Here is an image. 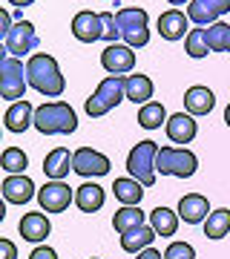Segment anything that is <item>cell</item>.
Segmentation results:
<instances>
[{
	"instance_id": "1",
	"label": "cell",
	"mask_w": 230,
	"mask_h": 259,
	"mask_svg": "<svg viewBox=\"0 0 230 259\" xmlns=\"http://www.w3.org/2000/svg\"><path fill=\"white\" fill-rule=\"evenodd\" d=\"M26 81L35 93L46 95V98H58L66 90V78L61 75V66L46 52H35L26 61Z\"/></svg>"
},
{
	"instance_id": "2",
	"label": "cell",
	"mask_w": 230,
	"mask_h": 259,
	"mask_svg": "<svg viewBox=\"0 0 230 259\" xmlns=\"http://www.w3.org/2000/svg\"><path fill=\"white\" fill-rule=\"evenodd\" d=\"M35 130L43 136H69L78 130V115L66 101H49L35 110Z\"/></svg>"
},
{
	"instance_id": "3",
	"label": "cell",
	"mask_w": 230,
	"mask_h": 259,
	"mask_svg": "<svg viewBox=\"0 0 230 259\" xmlns=\"http://www.w3.org/2000/svg\"><path fill=\"white\" fill-rule=\"evenodd\" d=\"M124 98H127V75H107L98 83V90L86 98L83 110H86L89 118H101L110 110H115Z\"/></svg>"
},
{
	"instance_id": "4",
	"label": "cell",
	"mask_w": 230,
	"mask_h": 259,
	"mask_svg": "<svg viewBox=\"0 0 230 259\" xmlns=\"http://www.w3.org/2000/svg\"><path fill=\"white\" fill-rule=\"evenodd\" d=\"M158 150H161V147H158L156 141H138L135 147L129 150V156H127V173L132 179H138L144 187L156 185V176H158V170H156Z\"/></svg>"
},
{
	"instance_id": "5",
	"label": "cell",
	"mask_w": 230,
	"mask_h": 259,
	"mask_svg": "<svg viewBox=\"0 0 230 259\" xmlns=\"http://www.w3.org/2000/svg\"><path fill=\"white\" fill-rule=\"evenodd\" d=\"M118 18V29H121V37L124 44L132 49H141L150 44V15L138 6H127V9H118L115 12Z\"/></svg>"
},
{
	"instance_id": "6",
	"label": "cell",
	"mask_w": 230,
	"mask_h": 259,
	"mask_svg": "<svg viewBox=\"0 0 230 259\" xmlns=\"http://www.w3.org/2000/svg\"><path fill=\"white\" fill-rule=\"evenodd\" d=\"M156 170L161 176L190 179L199 170V158H196L193 150H187V147H161L156 158Z\"/></svg>"
},
{
	"instance_id": "7",
	"label": "cell",
	"mask_w": 230,
	"mask_h": 259,
	"mask_svg": "<svg viewBox=\"0 0 230 259\" xmlns=\"http://www.w3.org/2000/svg\"><path fill=\"white\" fill-rule=\"evenodd\" d=\"M26 66L20 64V58L3 55L0 58V95L6 101H23L26 98Z\"/></svg>"
},
{
	"instance_id": "8",
	"label": "cell",
	"mask_w": 230,
	"mask_h": 259,
	"mask_svg": "<svg viewBox=\"0 0 230 259\" xmlns=\"http://www.w3.org/2000/svg\"><path fill=\"white\" fill-rule=\"evenodd\" d=\"M40 47V37H37L35 26L29 23V20H18L15 26H12V32L6 37H3V49H6V55L12 58H23L29 55L32 58V52Z\"/></svg>"
},
{
	"instance_id": "9",
	"label": "cell",
	"mask_w": 230,
	"mask_h": 259,
	"mask_svg": "<svg viewBox=\"0 0 230 259\" xmlns=\"http://www.w3.org/2000/svg\"><path fill=\"white\" fill-rule=\"evenodd\" d=\"M37 202H40V207L46 213H64L75 202V190L66 182H46L37 190Z\"/></svg>"
},
{
	"instance_id": "10",
	"label": "cell",
	"mask_w": 230,
	"mask_h": 259,
	"mask_svg": "<svg viewBox=\"0 0 230 259\" xmlns=\"http://www.w3.org/2000/svg\"><path fill=\"white\" fill-rule=\"evenodd\" d=\"M110 167L112 161L104 153H98V150H92V147H81V150H75V158H72V170L78 173V176L83 179H98V176H107L110 173Z\"/></svg>"
},
{
	"instance_id": "11",
	"label": "cell",
	"mask_w": 230,
	"mask_h": 259,
	"mask_svg": "<svg viewBox=\"0 0 230 259\" xmlns=\"http://www.w3.org/2000/svg\"><path fill=\"white\" fill-rule=\"evenodd\" d=\"M101 66L110 75H127L135 69V49L127 44H107L101 52Z\"/></svg>"
},
{
	"instance_id": "12",
	"label": "cell",
	"mask_w": 230,
	"mask_h": 259,
	"mask_svg": "<svg viewBox=\"0 0 230 259\" xmlns=\"http://www.w3.org/2000/svg\"><path fill=\"white\" fill-rule=\"evenodd\" d=\"M227 12H230V0H193L187 6V18L196 26H213Z\"/></svg>"
},
{
	"instance_id": "13",
	"label": "cell",
	"mask_w": 230,
	"mask_h": 259,
	"mask_svg": "<svg viewBox=\"0 0 230 259\" xmlns=\"http://www.w3.org/2000/svg\"><path fill=\"white\" fill-rule=\"evenodd\" d=\"M167 130V139L173 141V144H190L196 139V133H199V124H196V115L190 112H173L164 124Z\"/></svg>"
},
{
	"instance_id": "14",
	"label": "cell",
	"mask_w": 230,
	"mask_h": 259,
	"mask_svg": "<svg viewBox=\"0 0 230 259\" xmlns=\"http://www.w3.org/2000/svg\"><path fill=\"white\" fill-rule=\"evenodd\" d=\"M72 35L81 40V44H95V40H104V20L101 15L95 12H78L72 18Z\"/></svg>"
},
{
	"instance_id": "15",
	"label": "cell",
	"mask_w": 230,
	"mask_h": 259,
	"mask_svg": "<svg viewBox=\"0 0 230 259\" xmlns=\"http://www.w3.org/2000/svg\"><path fill=\"white\" fill-rule=\"evenodd\" d=\"M158 35L164 40H181L190 35V18L181 9H170L164 15H158Z\"/></svg>"
},
{
	"instance_id": "16",
	"label": "cell",
	"mask_w": 230,
	"mask_h": 259,
	"mask_svg": "<svg viewBox=\"0 0 230 259\" xmlns=\"http://www.w3.org/2000/svg\"><path fill=\"white\" fill-rule=\"evenodd\" d=\"M210 213H213L210 202H207V196H202V193H187V196H181V202H178V216H181L187 225L207 222Z\"/></svg>"
},
{
	"instance_id": "17",
	"label": "cell",
	"mask_w": 230,
	"mask_h": 259,
	"mask_svg": "<svg viewBox=\"0 0 230 259\" xmlns=\"http://www.w3.org/2000/svg\"><path fill=\"white\" fill-rule=\"evenodd\" d=\"M32 196H37L35 182H32L26 173H20V176H6V182H3V199L9 204H26V202H32Z\"/></svg>"
},
{
	"instance_id": "18",
	"label": "cell",
	"mask_w": 230,
	"mask_h": 259,
	"mask_svg": "<svg viewBox=\"0 0 230 259\" xmlns=\"http://www.w3.org/2000/svg\"><path fill=\"white\" fill-rule=\"evenodd\" d=\"M35 110L37 107H32L26 98H23V101H15L9 110H6V115H3L6 130H9V133H26L29 127H35Z\"/></svg>"
},
{
	"instance_id": "19",
	"label": "cell",
	"mask_w": 230,
	"mask_h": 259,
	"mask_svg": "<svg viewBox=\"0 0 230 259\" xmlns=\"http://www.w3.org/2000/svg\"><path fill=\"white\" fill-rule=\"evenodd\" d=\"M72 158H75V153H69L66 147H55L43 158L46 179H49V182H64V179L69 176V170H72Z\"/></svg>"
},
{
	"instance_id": "20",
	"label": "cell",
	"mask_w": 230,
	"mask_h": 259,
	"mask_svg": "<svg viewBox=\"0 0 230 259\" xmlns=\"http://www.w3.org/2000/svg\"><path fill=\"white\" fill-rule=\"evenodd\" d=\"M18 231L26 242H43L52 233V222H49V216H43V213H23Z\"/></svg>"
},
{
	"instance_id": "21",
	"label": "cell",
	"mask_w": 230,
	"mask_h": 259,
	"mask_svg": "<svg viewBox=\"0 0 230 259\" xmlns=\"http://www.w3.org/2000/svg\"><path fill=\"white\" fill-rule=\"evenodd\" d=\"M107 202V193H104L101 185H95V182H86V185L75 187V204H78V210L81 213H98Z\"/></svg>"
},
{
	"instance_id": "22",
	"label": "cell",
	"mask_w": 230,
	"mask_h": 259,
	"mask_svg": "<svg viewBox=\"0 0 230 259\" xmlns=\"http://www.w3.org/2000/svg\"><path fill=\"white\" fill-rule=\"evenodd\" d=\"M213 107H216V95L207 87H190L184 93V110L190 115H207Z\"/></svg>"
},
{
	"instance_id": "23",
	"label": "cell",
	"mask_w": 230,
	"mask_h": 259,
	"mask_svg": "<svg viewBox=\"0 0 230 259\" xmlns=\"http://www.w3.org/2000/svg\"><path fill=\"white\" fill-rule=\"evenodd\" d=\"M144 225V210H141V204H124V207H118L115 210V216H112V228H115V233H129L135 231V228H141Z\"/></svg>"
},
{
	"instance_id": "24",
	"label": "cell",
	"mask_w": 230,
	"mask_h": 259,
	"mask_svg": "<svg viewBox=\"0 0 230 259\" xmlns=\"http://www.w3.org/2000/svg\"><path fill=\"white\" fill-rule=\"evenodd\" d=\"M153 93H156V87H153V78L150 75H127V101L132 104H150V98H153Z\"/></svg>"
},
{
	"instance_id": "25",
	"label": "cell",
	"mask_w": 230,
	"mask_h": 259,
	"mask_svg": "<svg viewBox=\"0 0 230 259\" xmlns=\"http://www.w3.org/2000/svg\"><path fill=\"white\" fill-rule=\"evenodd\" d=\"M158 233L153 231V225H141L135 231H129L121 236V250H127V253H141V250H147L153 245Z\"/></svg>"
},
{
	"instance_id": "26",
	"label": "cell",
	"mask_w": 230,
	"mask_h": 259,
	"mask_svg": "<svg viewBox=\"0 0 230 259\" xmlns=\"http://www.w3.org/2000/svg\"><path fill=\"white\" fill-rule=\"evenodd\" d=\"M112 193H115V199H118L121 204H141V199H144V185H141L138 179H132V176L115 179Z\"/></svg>"
},
{
	"instance_id": "27",
	"label": "cell",
	"mask_w": 230,
	"mask_h": 259,
	"mask_svg": "<svg viewBox=\"0 0 230 259\" xmlns=\"http://www.w3.org/2000/svg\"><path fill=\"white\" fill-rule=\"evenodd\" d=\"M178 213L170 210V207H156V210L150 213V225H153V231L158 233V236H175V231H178Z\"/></svg>"
},
{
	"instance_id": "28",
	"label": "cell",
	"mask_w": 230,
	"mask_h": 259,
	"mask_svg": "<svg viewBox=\"0 0 230 259\" xmlns=\"http://www.w3.org/2000/svg\"><path fill=\"white\" fill-rule=\"evenodd\" d=\"M230 233V207H219L207 216L204 222V236L207 239H224Z\"/></svg>"
},
{
	"instance_id": "29",
	"label": "cell",
	"mask_w": 230,
	"mask_h": 259,
	"mask_svg": "<svg viewBox=\"0 0 230 259\" xmlns=\"http://www.w3.org/2000/svg\"><path fill=\"white\" fill-rule=\"evenodd\" d=\"M167 118H170V115H167L164 104H158V101H150L138 110V124L144 130H158L161 124H167Z\"/></svg>"
},
{
	"instance_id": "30",
	"label": "cell",
	"mask_w": 230,
	"mask_h": 259,
	"mask_svg": "<svg viewBox=\"0 0 230 259\" xmlns=\"http://www.w3.org/2000/svg\"><path fill=\"white\" fill-rule=\"evenodd\" d=\"M204 37H207L210 52H230V23L219 20V23L207 26L204 29Z\"/></svg>"
},
{
	"instance_id": "31",
	"label": "cell",
	"mask_w": 230,
	"mask_h": 259,
	"mask_svg": "<svg viewBox=\"0 0 230 259\" xmlns=\"http://www.w3.org/2000/svg\"><path fill=\"white\" fill-rule=\"evenodd\" d=\"M0 164H3V170H6L9 176H20V173H26L29 156L20 147H6L3 156H0Z\"/></svg>"
},
{
	"instance_id": "32",
	"label": "cell",
	"mask_w": 230,
	"mask_h": 259,
	"mask_svg": "<svg viewBox=\"0 0 230 259\" xmlns=\"http://www.w3.org/2000/svg\"><path fill=\"white\" fill-rule=\"evenodd\" d=\"M184 49L190 58H204L210 55V47H207V37H204V29H190V35L184 37Z\"/></svg>"
},
{
	"instance_id": "33",
	"label": "cell",
	"mask_w": 230,
	"mask_h": 259,
	"mask_svg": "<svg viewBox=\"0 0 230 259\" xmlns=\"http://www.w3.org/2000/svg\"><path fill=\"white\" fill-rule=\"evenodd\" d=\"M164 259H196V250L190 242H170L164 250Z\"/></svg>"
},
{
	"instance_id": "34",
	"label": "cell",
	"mask_w": 230,
	"mask_h": 259,
	"mask_svg": "<svg viewBox=\"0 0 230 259\" xmlns=\"http://www.w3.org/2000/svg\"><path fill=\"white\" fill-rule=\"evenodd\" d=\"M101 20H104V40H107V44H115V37H121L118 18H115L112 12H101Z\"/></svg>"
},
{
	"instance_id": "35",
	"label": "cell",
	"mask_w": 230,
	"mask_h": 259,
	"mask_svg": "<svg viewBox=\"0 0 230 259\" xmlns=\"http://www.w3.org/2000/svg\"><path fill=\"white\" fill-rule=\"evenodd\" d=\"M29 259H58L55 248H49V245H37L32 253H29Z\"/></svg>"
},
{
	"instance_id": "36",
	"label": "cell",
	"mask_w": 230,
	"mask_h": 259,
	"mask_svg": "<svg viewBox=\"0 0 230 259\" xmlns=\"http://www.w3.org/2000/svg\"><path fill=\"white\" fill-rule=\"evenodd\" d=\"M0 259H18V248L12 239H0Z\"/></svg>"
},
{
	"instance_id": "37",
	"label": "cell",
	"mask_w": 230,
	"mask_h": 259,
	"mask_svg": "<svg viewBox=\"0 0 230 259\" xmlns=\"http://www.w3.org/2000/svg\"><path fill=\"white\" fill-rule=\"evenodd\" d=\"M9 32H12V15H9L6 9H3V12H0V35L6 37Z\"/></svg>"
},
{
	"instance_id": "38",
	"label": "cell",
	"mask_w": 230,
	"mask_h": 259,
	"mask_svg": "<svg viewBox=\"0 0 230 259\" xmlns=\"http://www.w3.org/2000/svg\"><path fill=\"white\" fill-rule=\"evenodd\" d=\"M135 259H164V256H161V250L147 248V250H141V253H135Z\"/></svg>"
},
{
	"instance_id": "39",
	"label": "cell",
	"mask_w": 230,
	"mask_h": 259,
	"mask_svg": "<svg viewBox=\"0 0 230 259\" xmlns=\"http://www.w3.org/2000/svg\"><path fill=\"white\" fill-rule=\"evenodd\" d=\"M12 6H18V9H26V6H32L35 0H9Z\"/></svg>"
},
{
	"instance_id": "40",
	"label": "cell",
	"mask_w": 230,
	"mask_h": 259,
	"mask_svg": "<svg viewBox=\"0 0 230 259\" xmlns=\"http://www.w3.org/2000/svg\"><path fill=\"white\" fill-rule=\"evenodd\" d=\"M167 3H170V6H190L193 0H167Z\"/></svg>"
},
{
	"instance_id": "41",
	"label": "cell",
	"mask_w": 230,
	"mask_h": 259,
	"mask_svg": "<svg viewBox=\"0 0 230 259\" xmlns=\"http://www.w3.org/2000/svg\"><path fill=\"white\" fill-rule=\"evenodd\" d=\"M224 124L230 127V104H227V110H224Z\"/></svg>"
},
{
	"instance_id": "42",
	"label": "cell",
	"mask_w": 230,
	"mask_h": 259,
	"mask_svg": "<svg viewBox=\"0 0 230 259\" xmlns=\"http://www.w3.org/2000/svg\"><path fill=\"white\" fill-rule=\"evenodd\" d=\"M92 259H98V256H92Z\"/></svg>"
}]
</instances>
